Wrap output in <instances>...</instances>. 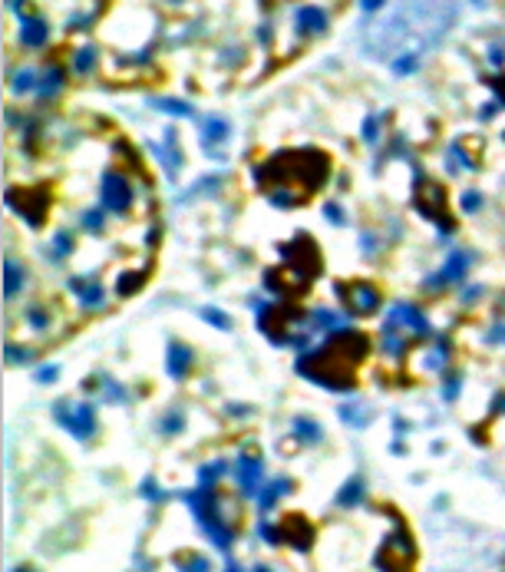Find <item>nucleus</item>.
Masks as SVG:
<instances>
[{
	"label": "nucleus",
	"instance_id": "4468645a",
	"mask_svg": "<svg viewBox=\"0 0 505 572\" xmlns=\"http://www.w3.org/2000/svg\"><path fill=\"white\" fill-rule=\"evenodd\" d=\"M60 86H63V73H60V70L53 66V70H47V73L40 77V83H37V96H40V100H50V96H53V93H56Z\"/></svg>",
	"mask_w": 505,
	"mask_h": 572
},
{
	"label": "nucleus",
	"instance_id": "9b49d317",
	"mask_svg": "<svg viewBox=\"0 0 505 572\" xmlns=\"http://www.w3.org/2000/svg\"><path fill=\"white\" fill-rule=\"evenodd\" d=\"M43 40H47V24L40 17H20V43L40 47Z\"/></svg>",
	"mask_w": 505,
	"mask_h": 572
},
{
	"label": "nucleus",
	"instance_id": "aec40b11",
	"mask_svg": "<svg viewBox=\"0 0 505 572\" xmlns=\"http://www.w3.org/2000/svg\"><path fill=\"white\" fill-rule=\"evenodd\" d=\"M159 110H169V113H178V116H192V106L189 103H178V100H155Z\"/></svg>",
	"mask_w": 505,
	"mask_h": 572
},
{
	"label": "nucleus",
	"instance_id": "4be33fe9",
	"mask_svg": "<svg viewBox=\"0 0 505 572\" xmlns=\"http://www.w3.org/2000/svg\"><path fill=\"white\" fill-rule=\"evenodd\" d=\"M178 572H208V559H202V556H192L189 562H178Z\"/></svg>",
	"mask_w": 505,
	"mask_h": 572
},
{
	"label": "nucleus",
	"instance_id": "f704fd0d",
	"mask_svg": "<svg viewBox=\"0 0 505 572\" xmlns=\"http://www.w3.org/2000/svg\"><path fill=\"white\" fill-rule=\"evenodd\" d=\"M225 572H241V569L235 566V562H228V569H225Z\"/></svg>",
	"mask_w": 505,
	"mask_h": 572
},
{
	"label": "nucleus",
	"instance_id": "cd10ccee",
	"mask_svg": "<svg viewBox=\"0 0 505 572\" xmlns=\"http://www.w3.org/2000/svg\"><path fill=\"white\" fill-rule=\"evenodd\" d=\"M364 140H366V142L377 140V119H373V116H370V119L364 123Z\"/></svg>",
	"mask_w": 505,
	"mask_h": 572
},
{
	"label": "nucleus",
	"instance_id": "f257e3e1",
	"mask_svg": "<svg viewBox=\"0 0 505 572\" xmlns=\"http://www.w3.org/2000/svg\"><path fill=\"white\" fill-rule=\"evenodd\" d=\"M366 351V338L364 334H354V331H337L330 334L327 344L314 351L311 357H301V374L311 377L320 387H330V391H347L354 384V374L350 370L357 368V361L364 357Z\"/></svg>",
	"mask_w": 505,
	"mask_h": 572
},
{
	"label": "nucleus",
	"instance_id": "20e7f679",
	"mask_svg": "<svg viewBox=\"0 0 505 572\" xmlns=\"http://www.w3.org/2000/svg\"><path fill=\"white\" fill-rule=\"evenodd\" d=\"M410 562H413V546H410V539H406L403 533L390 536L377 556V566L383 572H406Z\"/></svg>",
	"mask_w": 505,
	"mask_h": 572
},
{
	"label": "nucleus",
	"instance_id": "f8f14e48",
	"mask_svg": "<svg viewBox=\"0 0 505 572\" xmlns=\"http://www.w3.org/2000/svg\"><path fill=\"white\" fill-rule=\"evenodd\" d=\"M466 268H469V258L463 252H456L446 265H442L440 271V278H433L430 285H436V281H463V275H466Z\"/></svg>",
	"mask_w": 505,
	"mask_h": 572
},
{
	"label": "nucleus",
	"instance_id": "2eb2a0df",
	"mask_svg": "<svg viewBox=\"0 0 505 572\" xmlns=\"http://www.w3.org/2000/svg\"><path fill=\"white\" fill-rule=\"evenodd\" d=\"M20 281H24L20 265H17L13 258H7V262H3V292H7V298H13V294L20 292Z\"/></svg>",
	"mask_w": 505,
	"mask_h": 572
},
{
	"label": "nucleus",
	"instance_id": "393cba45",
	"mask_svg": "<svg viewBox=\"0 0 505 572\" xmlns=\"http://www.w3.org/2000/svg\"><path fill=\"white\" fill-rule=\"evenodd\" d=\"M202 318H205V321H208V324H215V328L228 331V318H222V315H218L215 308H205V311H202Z\"/></svg>",
	"mask_w": 505,
	"mask_h": 572
},
{
	"label": "nucleus",
	"instance_id": "473e14b6",
	"mask_svg": "<svg viewBox=\"0 0 505 572\" xmlns=\"http://www.w3.org/2000/svg\"><path fill=\"white\" fill-rule=\"evenodd\" d=\"M83 222H86L89 229H100V222H102V218H100V212H89V216L83 218Z\"/></svg>",
	"mask_w": 505,
	"mask_h": 572
},
{
	"label": "nucleus",
	"instance_id": "a211bd4d",
	"mask_svg": "<svg viewBox=\"0 0 505 572\" xmlns=\"http://www.w3.org/2000/svg\"><path fill=\"white\" fill-rule=\"evenodd\" d=\"M93 63H96V50H93V47H83V50L76 53L73 70H76V73H89V70H93Z\"/></svg>",
	"mask_w": 505,
	"mask_h": 572
},
{
	"label": "nucleus",
	"instance_id": "9d476101",
	"mask_svg": "<svg viewBox=\"0 0 505 572\" xmlns=\"http://www.w3.org/2000/svg\"><path fill=\"white\" fill-rule=\"evenodd\" d=\"M297 27L304 33H324L327 30V13L320 7H301L297 10Z\"/></svg>",
	"mask_w": 505,
	"mask_h": 572
},
{
	"label": "nucleus",
	"instance_id": "ddd939ff",
	"mask_svg": "<svg viewBox=\"0 0 505 572\" xmlns=\"http://www.w3.org/2000/svg\"><path fill=\"white\" fill-rule=\"evenodd\" d=\"M377 292L370 288V285H357V292L350 294V308H354L357 315H370L373 308H377Z\"/></svg>",
	"mask_w": 505,
	"mask_h": 572
},
{
	"label": "nucleus",
	"instance_id": "5701e85b",
	"mask_svg": "<svg viewBox=\"0 0 505 572\" xmlns=\"http://www.w3.org/2000/svg\"><path fill=\"white\" fill-rule=\"evenodd\" d=\"M297 433L307 437V440H320V427H314L311 420H297Z\"/></svg>",
	"mask_w": 505,
	"mask_h": 572
},
{
	"label": "nucleus",
	"instance_id": "2f4dec72",
	"mask_svg": "<svg viewBox=\"0 0 505 572\" xmlns=\"http://www.w3.org/2000/svg\"><path fill=\"white\" fill-rule=\"evenodd\" d=\"M142 493L152 496V499H159V490H155V483H152V480H146V483H142Z\"/></svg>",
	"mask_w": 505,
	"mask_h": 572
},
{
	"label": "nucleus",
	"instance_id": "6e6552de",
	"mask_svg": "<svg viewBox=\"0 0 505 572\" xmlns=\"http://www.w3.org/2000/svg\"><path fill=\"white\" fill-rule=\"evenodd\" d=\"M238 483L244 493H258V486H261V460H251V457L238 460Z\"/></svg>",
	"mask_w": 505,
	"mask_h": 572
},
{
	"label": "nucleus",
	"instance_id": "f03ea898",
	"mask_svg": "<svg viewBox=\"0 0 505 572\" xmlns=\"http://www.w3.org/2000/svg\"><path fill=\"white\" fill-rule=\"evenodd\" d=\"M189 506L195 509V516H199V522H202V529L208 536H212V543H215L218 549H228L231 546V533H228V526L222 520H218V499L212 496V490H195V493H189Z\"/></svg>",
	"mask_w": 505,
	"mask_h": 572
},
{
	"label": "nucleus",
	"instance_id": "4c0bfd02",
	"mask_svg": "<svg viewBox=\"0 0 505 572\" xmlns=\"http://www.w3.org/2000/svg\"><path fill=\"white\" fill-rule=\"evenodd\" d=\"M13 572H30V569H13Z\"/></svg>",
	"mask_w": 505,
	"mask_h": 572
},
{
	"label": "nucleus",
	"instance_id": "c85d7f7f",
	"mask_svg": "<svg viewBox=\"0 0 505 572\" xmlns=\"http://www.w3.org/2000/svg\"><path fill=\"white\" fill-rule=\"evenodd\" d=\"M327 218L334 225H343V216H341V205H327Z\"/></svg>",
	"mask_w": 505,
	"mask_h": 572
},
{
	"label": "nucleus",
	"instance_id": "1a4fd4ad",
	"mask_svg": "<svg viewBox=\"0 0 505 572\" xmlns=\"http://www.w3.org/2000/svg\"><path fill=\"white\" fill-rule=\"evenodd\" d=\"M189 368H192V351L185 344L172 341L169 344V374H172V377H185Z\"/></svg>",
	"mask_w": 505,
	"mask_h": 572
},
{
	"label": "nucleus",
	"instance_id": "7c9ffc66",
	"mask_svg": "<svg viewBox=\"0 0 505 572\" xmlns=\"http://www.w3.org/2000/svg\"><path fill=\"white\" fill-rule=\"evenodd\" d=\"M383 3H387V0H360V7H364V10H366V13H373V10H380V7H383Z\"/></svg>",
	"mask_w": 505,
	"mask_h": 572
},
{
	"label": "nucleus",
	"instance_id": "c756f323",
	"mask_svg": "<svg viewBox=\"0 0 505 572\" xmlns=\"http://www.w3.org/2000/svg\"><path fill=\"white\" fill-rule=\"evenodd\" d=\"M53 377H56V364H50L47 370H40V374H37V381H43V384H50Z\"/></svg>",
	"mask_w": 505,
	"mask_h": 572
},
{
	"label": "nucleus",
	"instance_id": "7ed1b4c3",
	"mask_svg": "<svg viewBox=\"0 0 505 572\" xmlns=\"http://www.w3.org/2000/svg\"><path fill=\"white\" fill-rule=\"evenodd\" d=\"M56 417L63 423L66 430L86 440L89 433L96 430V414H93V404H79V400H60L56 404Z\"/></svg>",
	"mask_w": 505,
	"mask_h": 572
},
{
	"label": "nucleus",
	"instance_id": "e433bc0d",
	"mask_svg": "<svg viewBox=\"0 0 505 572\" xmlns=\"http://www.w3.org/2000/svg\"><path fill=\"white\" fill-rule=\"evenodd\" d=\"M254 572H267V569H265V566H258V569H254Z\"/></svg>",
	"mask_w": 505,
	"mask_h": 572
},
{
	"label": "nucleus",
	"instance_id": "a878e982",
	"mask_svg": "<svg viewBox=\"0 0 505 572\" xmlns=\"http://www.w3.org/2000/svg\"><path fill=\"white\" fill-rule=\"evenodd\" d=\"M413 66H417V57L406 53V57H400V60L393 63V70H396V73H413Z\"/></svg>",
	"mask_w": 505,
	"mask_h": 572
},
{
	"label": "nucleus",
	"instance_id": "f3484780",
	"mask_svg": "<svg viewBox=\"0 0 505 572\" xmlns=\"http://www.w3.org/2000/svg\"><path fill=\"white\" fill-rule=\"evenodd\" d=\"M288 490H290L288 480H274V483H271L265 493H261V509H271V506H274V499H278L281 493H288Z\"/></svg>",
	"mask_w": 505,
	"mask_h": 572
},
{
	"label": "nucleus",
	"instance_id": "412c9836",
	"mask_svg": "<svg viewBox=\"0 0 505 572\" xmlns=\"http://www.w3.org/2000/svg\"><path fill=\"white\" fill-rule=\"evenodd\" d=\"M79 294H83V308H100L102 305L100 285H89V292H79Z\"/></svg>",
	"mask_w": 505,
	"mask_h": 572
},
{
	"label": "nucleus",
	"instance_id": "dca6fc26",
	"mask_svg": "<svg viewBox=\"0 0 505 572\" xmlns=\"http://www.w3.org/2000/svg\"><path fill=\"white\" fill-rule=\"evenodd\" d=\"M360 496H364V483L354 476V480H347V486L337 493V503H341V506H354V503H360Z\"/></svg>",
	"mask_w": 505,
	"mask_h": 572
},
{
	"label": "nucleus",
	"instance_id": "bb28decb",
	"mask_svg": "<svg viewBox=\"0 0 505 572\" xmlns=\"http://www.w3.org/2000/svg\"><path fill=\"white\" fill-rule=\"evenodd\" d=\"M479 205H482V195H479V192H466V195H463V209H466V212H476Z\"/></svg>",
	"mask_w": 505,
	"mask_h": 572
},
{
	"label": "nucleus",
	"instance_id": "0eeeda50",
	"mask_svg": "<svg viewBox=\"0 0 505 572\" xmlns=\"http://www.w3.org/2000/svg\"><path fill=\"white\" fill-rule=\"evenodd\" d=\"M278 533H281V539H288L290 546H297V549L311 546V526H307L301 516H290V520L281 526Z\"/></svg>",
	"mask_w": 505,
	"mask_h": 572
},
{
	"label": "nucleus",
	"instance_id": "c9c22d12",
	"mask_svg": "<svg viewBox=\"0 0 505 572\" xmlns=\"http://www.w3.org/2000/svg\"><path fill=\"white\" fill-rule=\"evenodd\" d=\"M7 3H10L13 10H20V0H7Z\"/></svg>",
	"mask_w": 505,
	"mask_h": 572
},
{
	"label": "nucleus",
	"instance_id": "6ab92c4d",
	"mask_svg": "<svg viewBox=\"0 0 505 572\" xmlns=\"http://www.w3.org/2000/svg\"><path fill=\"white\" fill-rule=\"evenodd\" d=\"M37 83H40V80H37V73H33V70H20V73L10 80L13 93H26L30 86H37Z\"/></svg>",
	"mask_w": 505,
	"mask_h": 572
},
{
	"label": "nucleus",
	"instance_id": "423d86ee",
	"mask_svg": "<svg viewBox=\"0 0 505 572\" xmlns=\"http://www.w3.org/2000/svg\"><path fill=\"white\" fill-rule=\"evenodd\" d=\"M228 123L225 119H218V116H208L202 123V129H199V136H202V146H205V153L208 156H218V146L228 140Z\"/></svg>",
	"mask_w": 505,
	"mask_h": 572
},
{
	"label": "nucleus",
	"instance_id": "39448f33",
	"mask_svg": "<svg viewBox=\"0 0 505 572\" xmlns=\"http://www.w3.org/2000/svg\"><path fill=\"white\" fill-rule=\"evenodd\" d=\"M129 205H132V189H129V182L123 176H116V172H106V179H102V209H109V212H126Z\"/></svg>",
	"mask_w": 505,
	"mask_h": 572
},
{
	"label": "nucleus",
	"instance_id": "b1692460",
	"mask_svg": "<svg viewBox=\"0 0 505 572\" xmlns=\"http://www.w3.org/2000/svg\"><path fill=\"white\" fill-rule=\"evenodd\" d=\"M222 470H225V463H212V467H202V486H205V490L212 486V480H215Z\"/></svg>",
	"mask_w": 505,
	"mask_h": 572
},
{
	"label": "nucleus",
	"instance_id": "72a5a7b5",
	"mask_svg": "<svg viewBox=\"0 0 505 572\" xmlns=\"http://www.w3.org/2000/svg\"><path fill=\"white\" fill-rule=\"evenodd\" d=\"M492 338H499V344H505V324H502V328H495V331H492Z\"/></svg>",
	"mask_w": 505,
	"mask_h": 572
},
{
	"label": "nucleus",
	"instance_id": "58836bf2",
	"mask_svg": "<svg viewBox=\"0 0 505 572\" xmlns=\"http://www.w3.org/2000/svg\"><path fill=\"white\" fill-rule=\"evenodd\" d=\"M472 3H479V7H482V0H472Z\"/></svg>",
	"mask_w": 505,
	"mask_h": 572
}]
</instances>
